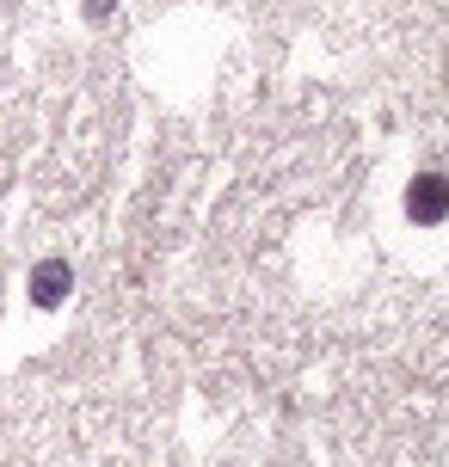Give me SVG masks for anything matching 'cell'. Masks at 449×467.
Returning <instances> with one entry per match:
<instances>
[{"label":"cell","mask_w":449,"mask_h":467,"mask_svg":"<svg viewBox=\"0 0 449 467\" xmlns=\"http://www.w3.org/2000/svg\"><path fill=\"white\" fill-rule=\"evenodd\" d=\"M406 215L419 222V228H437L449 215V179L444 172H419L412 185H406Z\"/></svg>","instance_id":"1"},{"label":"cell","mask_w":449,"mask_h":467,"mask_svg":"<svg viewBox=\"0 0 449 467\" xmlns=\"http://www.w3.org/2000/svg\"><path fill=\"white\" fill-rule=\"evenodd\" d=\"M68 289H74L68 258H44V265L31 271V302H37V307H62V302H68Z\"/></svg>","instance_id":"2"},{"label":"cell","mask_w":449,"mask_h":467,"mask_svg":"<svg viewBox=\"0 0 449 467\" xmlns=\"http://www.w3.org/2000/svg\"><path fill=\"white\" fill-rule=\"evenodd\" d=\"M111 13V0H87V19H105Z\"/></svg>","instance_id":"3"}]
</instances>
